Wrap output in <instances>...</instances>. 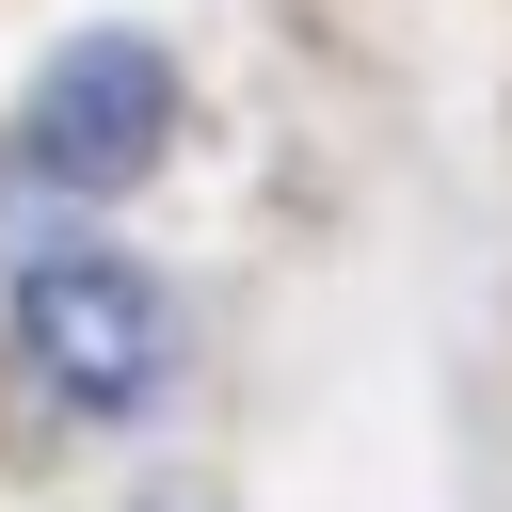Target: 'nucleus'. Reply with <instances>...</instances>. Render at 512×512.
I'll return each mask as SVG.
<instances>
[{
    "mask_svg": "<svg viewBox=\"0 0 512 512\" xmlns=\"http://www.w3.org/2000/svg\"><path fill=\"white\" fill-rule=\"evenodd\" d=\"M16 352H32L80 416H144L160 368H176V304H160L144 256H112V240H48V256L16 272Z\"/></svg>",
    "mask_w": 512,
    "mask_h": 512,
    "instance_id": "nucleus-1",
    "label": "nucleus"
},
{
    "mask_svg": "<svg viewBox=\"0 0 512 512\" xmlns=\"http://www.w3.org/2000/svg\"><path fill=\"white\" fill-rule=\"evenodd\" d=\"M160 128H176V64L144 32H80L32 80V176H64V192H128L160 160Z\"/></svg>",
    "mask_w": 512,
    "mask_h": 512,
    "instance_id": "nucleus-2",
    "label": "nucleus"
},
{
    "mask_svg": "<svg viewBox=\"0 0 512 512\" xmlns=\"http://www.w3.org/2000/svg\"><path fill=\"white\" fill-rule=\"evenodd\" d=\"M176 512H192V496H176Z\"/></svg>",
    "mask_w": 512,
    "mask_h": 512,
    "instance_id": "nucleus-3",
    "label": "nucleus"
}]
</instances>
